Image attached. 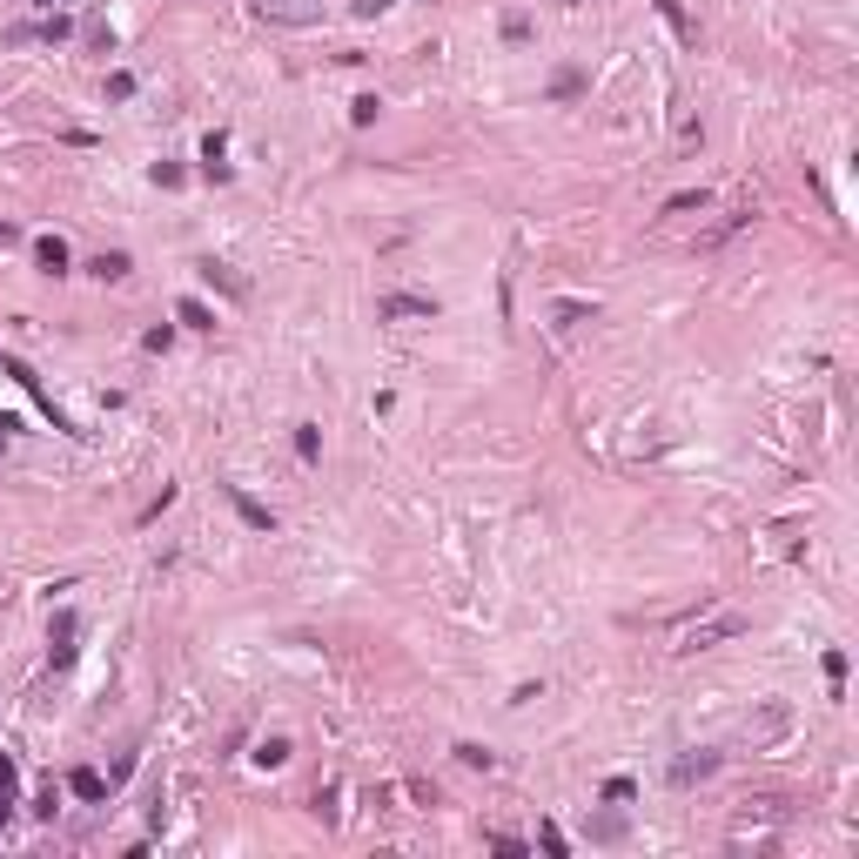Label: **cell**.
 I'll return each instance as SVG.
<instances>
[{
    "instance_id": "6da1fadb",
    "label": "cell",
    "mask_w": 859,
    "mask_h": 859,
    "mask_svg": "<svg viewBox=\"0 0 859 859\" xmlns=\"http://www.w3.org/2000/svg\"><path fill=\"white\" fill-rule=\"evenodd\" d=\"M745 631V611H718V617H706V625H692L678 638V651H706V645H718V638H738Z\"/></svg>"
},
{
    "instance_id": "7a4b0ae2",
    "label": "cell",
    "mask_w": 859,
    "mask_h": 859,
    "mask_svg": "<svg viewBox=\"0 0 859 859\" xmlns=\"http://www.w3.org/2000/svg\"><path fill=\"white\" fill-rule=\"evenodd\" d=\"M262 21H282V27H316L322 21V0H255Z\"/></svg>"
},
{
    "instance_id": "3957f363",
    "label": "cell",
    "mask_w": 859,
    "mask_h": 859,
    "mask_svg": "<svg viewBox=\"0 0 859 859\" xmlns=\"http://www.w3.org/2000/svg\"><path fill=\"white\" fill-rule=\"evenodd\" d=\"M195 269H202V282H215L229 302H249V276H235L229 262H215V255H209V262H195Z\"/></svg>"
},
{
    "instance_id": "277c9868",
    "label": "cell",
    "mask_w": 859,
    "mask_h": 859,
    "mask_svg": "<svg viewBox=\"0 0 859 859\" xmlns=\"http://www.w3.org/2000/svg\"><path fill=\"white\" fill-rule=\"evenodd\" d=\"M785 718H793L785 706H765L759 718H745V745H752V752H759V745H772V738L785 732Z\"/></svg>"
},
{
    "instance_id": "5b68a950",
    "label": "cell",
    "mask_w": 859,
    "mask_h": 859,
    "mask_svg": "<svg viewBox=\"0 0 859 859\" xmlns=\"http://www.w3.org/2000/svg\"><path fill=\"white\" fill-rule=\"evenodd\" d=\"M712 772H718V752H685L672 765V785H698V779H712Z\"/></svg>"
},
{
    "instance_id": "8992f818",
    "label": "cell",
    "mask_w": 859,
    "mask_h": 859,
    "mask_svg": "<svg viewBox=\"0 0 859 859\" xmlns=\"http://www.w3.org/2000/svg\"><path fill=\"white\" fill-rule=\"evenodd\" d=\"M67 793H74V799H108V779H101L94 765H74V772H67Z\"/></svg>"
},
{
    "instance_id": "52a82bcc",
    "label": "cell",
    "mask_w": 859,
    "mask_h": 859,
    "mask_svg": "<svg viewBox=\"0 0 859 859\" xmlns=\"http://www.w3.org/2000/svg\"><path fill=\"white\" fill-rule=\"evenodd\" d=\"M772 819H785V805H779V799H745V813H738V833L772 826Z\"/></svg>"
},
{
    "instance_id": "ba28073f",
    "label": "cell",
    "mask_w": 859,
    "mask_h": 859,
    "mask_svg": "<svg viewBox=\"0 0 859 859\" xmlns=\"http://www.w3.org/2000/svg\"><path fill=\"white\" fill-rule=\"evenodd\" d=\"M34 262H41L47 276H67V242L61 235H41V242H34Z\"/></svg>"
},
{
    "instance_id": "9c48e42d",
    "label": "cell",
    "mask_w": 859,
    "mask_h": 859,
    "mask_svg": "<svg viewBox=\"0 0 859 859\" xmlns=\"http://www.w3.org/2000/svg\"><path fill=\"white\" fill-rule=\"evenodd\" d=\"M61 34H67V21H61V14H54V21H27V27H14L7 41L21 47V41H61Z\"/></svg>"
},
{
    "instance_id": "30bf717a",
    "label": "cell",
    "mask_w": 859,
    "mask_h": 859,
    "mask_svg": "<svg viewBox=\"0 0 859 859\" xmlns=\"http://www.w3.org/2000/svg\"><path fill=\"white\" fill-rule=\"evenodd\" d=\"M376 309H383V316H437V302H430V296H383Z\"/></svg>"
},
{
    "instance_id": "8fae6325",
    "label": "cell",
    "mask_w": 859,
    "mask_h": 859,
    "mask_svg": "<svg viewBox=\"0 0 859 859\" xmlns=\"http://www.w3.org/2000/svg\"><path fill=\"white\" fill-rule=\"evenodd\" d=\"M175 322H188V330H215V309L195 302V296H182V302H175Z\"/></svg>"
},
{
    "instance_id": "7c38bea8",
    "label": "cell",
    "mask_w": 859,
    "mask_h": 859,
    "mask_svg": "<svg viewBox=\"0 0 859 859\" xmlns=\"http://www.w3.org/2000/svg\"><path fill=\"white\" fill-rule=\"evenodd\" d=\"M14 799H21V772H14V759L0 752V819L14 813Z\"/></svg>"
},
{
    "instance_id": "4fadbf2b",
    "label": "cell",
    "mask_w": 859,
    "mask_h": 859,
    "mask_svg": "<svg viewBox=\"0 0 859 859\" xmlns=\"http://www.w3.org/2000/svg\"><path fill=\"white\" fill-rule=\"evenodd\" d=\"M222 154H229V142H222V134H209V142H202V168H209L215 182H229V162H222Z\"/></svg>"
},
{
    "instance_id": "5bb4252c",
    "label": "cell",
    "mask_w": 859,
    "mask_h": 859,
    "mask_svg": "<svg viewBox=\"0 0 859 859\" xmlns=\"http://www.w3.org/2000/svg\"><path fill=\"white\" fill-rule=\"evenodd\" d=\"M229 504L242 510V524H249V530H269V524H276V518H269V510L255 504V497H242V490H229Z\"/></svg>"
},
{
    "instance_id": "9a60e30c",
    "label": "cell",
    "mask_w": 859,
    "mask_h": 859,
    "mask_svg": "<svg viewBox=\"0 0 859 859\" xmlns=\"http://www.w3.org/2000/svg\"><path fill=\"white\" fill-rule=\"evenodd\" d=\"M88 269H94L101 282H114V276H128V255H122V249H101V255H94Z\"/></svg>"
},
{
    "instance_id": "2e32d148",
    "label": "cell",
    "mask_w": 859,
    "mask_h": 859,
    "mask_svg": "<svg viewBox=\"0 0 859 859\" xmlns=\"http://www.w3.org/2000/svg\"><path fill=\"white\" fill-rule=\"evenodd\" d=\"M658 14L672 21V34H678V41H698V27L685 21V0H658Z\"/></svg>"
},
{
    "instance_id": "e0dca14e",
    "label": "cell",
    "mask_w": 859,
    "mask_h": 859,
    "mask_svg": "<svg viewBox=\"0 0 859 859\" xmlns=\"http://www.w3.org/2000/svg\"><path fill=\"white\" fill-rule=\"evenodd\" d=\"M296 457H302V463H316V457H322V430H316V423H302V430H296Z\"/></svg>"
},
{
    "instance_id": "ac0fdd59",
    "label": "cell",
    "mask_w": 859,
    "mask_h": 859,
    "mask_svg": "<svg viewBox=\"0 0 859 859\" xmlns=\"http://www.w3.org/2000/svg\"><path fill=\"white\" fill-rule=\"evenodd\" d=\"M376 114H383V101H376V94H356V101H350V122H356V128H370Z\"/></svg>"
},
{
    "instance_id": "d6986e66",
    "label": "cell",
    "mask_w": 859,
    "mask_h": 859,
    "mask_svg": "<svg viewBox=\"0 0 859 859\" xmlns=\"http://www.w3.org/2000/svg\"><path fill=\"white\" fill-rule=\"evenodd\" d=\"M692 209H706V188H685V195L665 202V215H692Z\"/></svg>"
},
{
    "instance_id": "ffe728a7",
    "label": "cell",
    "mask_w": 859,
    "mask_h": 859,
    "mask_svg": "<svg viewBox=\"0 0 859 859\" xmlns=\"http://www.w3.org/2000/svg\"><path fill=\"white\" fill-rule=\"evenodd\" d=\"M289 759V738H262V745H255V765H282Z\"/></svg>"
},
{
    "instance_id": "44dd1931",
    "label": "cell",
    "mask_w": 859,
    "mask_h": 859,
    "mask_svg": "<svg viewBox=\"0 0 859 859\" xmlns=\"http://www.w3.org/2000/svg\"><path fill=\"white\" fill-rule=\"evenodd\" d=\"M826 678H833V692L846 685V651H826Z\"/></svg>"
},
{
    "instance_id": "7402d4cb",
    "label": "cell",
    "mask_w": 859,
    "mask_h": 859,
    "mask_svg": "<svg viewBox=\"0 0 859 859\" xmlns=\"http://www.w3.org/2000/svg\"><path fill=\"white\" fill-rule=\"evenodd\" d=\"M390 7V0H356V14H363V21H370V14H383Z\"/></svg>"
},
{
    "instance_id": "603a6c76",
    "label": "cell",
    "mask_w": 859,
    "mask_h": 859,
    "mask_svg": "<svg viewBox=\"0 0 859 859\" xmlns=\"http://www.w3.org/2000/svg\"><path fill=\"white\" fill-rule=\"evenodd\" d=\"M7 437H14V417H0V450H7Z\"/></svg>"
},
{
    "instance_id": "cb8c5ba5",
    "label": "cell",
    "mask_w": 859,
    "mask_h": 859,
    "mask_svg": "<svg viewBox=\"0 0 859 859\" xmlns=\"http://www.w3.org/2000/svg\"><path fill=\"white\" fill-rule=\"evenodd\" d=\"M0 242H14V229H7V222H0Z\"/></svg>"
}]
</instances>
